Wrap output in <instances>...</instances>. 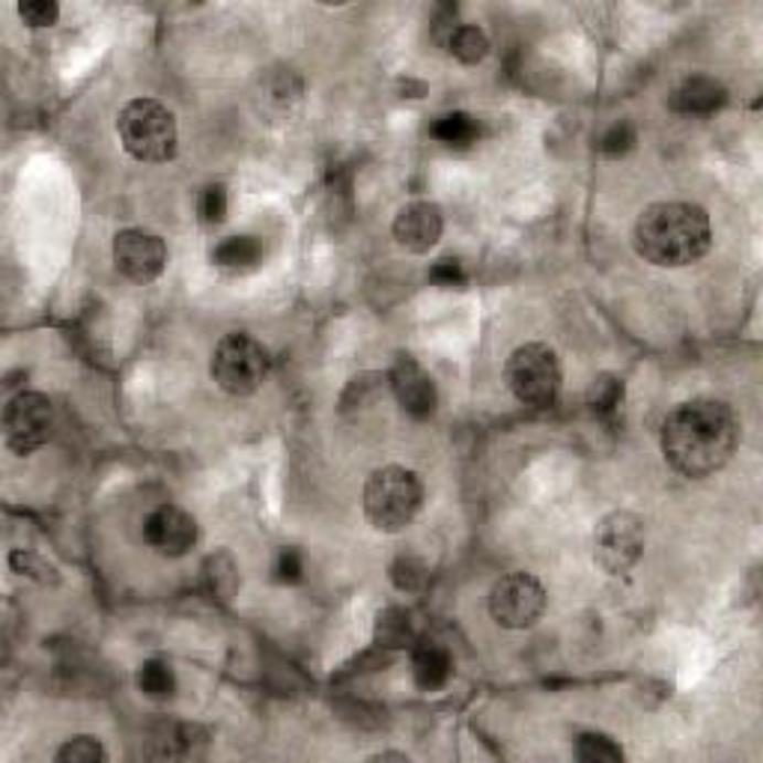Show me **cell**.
Listing matches in <instances>:
<instances>
[{"mask_svg":"<svg viewBox=\"0 0 763 763\" xmlns=\"http://www.w3.org/2000/svg\"><path fill=\"white\" fill-rule=\"evenodd\" d=\"M665 462L689 481L722 472L740 444V421L728 402L695 397L680 402L663 423Z\"/></svg>","mask_w":763,"mask_h":763,"instance_id":"6da1fadb","label":"cell"},{"mask_svg":"<svg viewBox=\"0 0 763 763\" xmlns=\"http://www.w3.org/2000/svg\"><path fill=\"white\" fill-rule=\"evenodd\" d=\"M633 245L642 260L659 269H684L707 257L713 245V224L698 203H651L638 215Z\"/></svg>","mask_w":763,"mask_h":763,"instance_id":"7a4b0ae2","label":"cell"},{"mask_svg":"<svg viewBox=\"0 0 763 763\" xmlns=\"http://www.w3.org/2000/svg\"><path fill=\"white\" fill-rule=\"evenodd\" d=\"M364 516L382 534H400L423 507V483L412 469L382 465L364 483Z\"/></svg>","mask_w":763,"mask_h":763,"instance_id":"3957f363","label":"cell"},{"mask_svg":"<svg viewBox=\"0 0 763 763\" xmlns=\"http://www.w3.org/2000/svg\"><path fill=\"white\" fill-rule=\"evenodd\" d=\"M122 150L143 164H164L180 150V129L168 105L155 99H131L117 114Z\"/></svg>","mask_w":763,"mask_h":763,"instance_id":"277c9868","label":"cell"},{"mask_svg":"<svg viewBox=\"0 0 763 763\" xmlns=\"http://www.w3.org/2000/svg\"><path fill=\"white\" fill-rule=\"evenodd\" d=\"M269 350L245 332L224 334L212 352L209 373L215 385L230 397H251L269 376Z\"/></svg>","mask_w":763,"mask_h":763,"instance_id":"5b68a950","label":"cell"},{"mask_svg":"<svg viewBox=\"0 0 763 763\" xmlns=\"http://www.w3.org/2000/svg\"><path fill=\"white\" fill-rule=\"evenodd\" d=\"M507 388L523 406H552L561 391V362L549 343H523L504 364Z\"/></svg>","mask_w":763,"mask_h":763,"instance_id":"8992f818","label":"cell"},{"mask_svg":"<svg viewBox=\"0 0 763 763\" xmlns=\"http://www.w3.org/2000/svg\"><path fill=\"white\" fill-rule=\"evenodd\" d=\"M644 552V523L633 511L605 513L593 528V561L609 576H623Z\"/></svg>","mask_w":763,"mask_h":763,"instance_id":"52a82bcc","label":"cell"},{"mask_svg":"<svg viewBox=\"0 0 763 763\" xmlns=\"http://www.w3.org/2000/svg\"><path fill=\"white\" fill-rule=\"evenodd\" d=\"M549 605V593L531 572H507L490 591V614L504 630H531Z\"/></svg>","mask_w":763,"mask_h":763,"instance_id":"ba28073f","label":"cell"},{"mask_svg":"<svg viewBox=\"0 0 763 763\" xmlns=\"http://www.w3.org/2000/svg\"><path fill=\"white\" fill-rule=\"evenodd\" d=\"M54 427V409L51 400L40 391L15 394L3 409V439L7 448L19 456H31L49 442Z\"/></svg>","mask_w":763,"mask_h":763,"instance_id":"9c48e42d","label":"cell"},{"mask_svg":"<svg viewBox=\"0 0 763 763\" xmlns=\"http://www.w3.org/2000/svg\"><path fill=\"white\" fill-rule=\"evenodd\" d=\"M114 266L131 283L159 281L168 266V245L159 233L126 227L114 236Z\"/></svg>","mask_w":763,"mask_h":763,"instance_id":"30bf717a","label":"cell"},{"mask_svg":"<svg viewBox=\"0 0 763 763\" xmlns=\"http://www.w3.org/2000/svg\"><path fill=\"white\" fill-rule=\"evenodd\" d=\"M143 540L161 558H182L197 542V523L176 504H161L143 519Z\"/></svg>","mask_w":763,"mask_h":763,"instance_id":"8fae6325","label":"cell"},{"mask_svg":"<svg viewBox=\"0 0 763 763\" xmlns=\"http://www.w3.org/2000/svg\"><path fill=\"white\" fill-rule=\"evenodd\" d=\"M388 385H391L394 400L400 402V409L415 421H427L436 406H439V391L436 382L421 367V362H415L412 355H400L394 362L391 373H388Z\"/></svg>","mask_w":763,"mask_h":763,"instance_id":"7c38bea8","label":"cell"},{"mask_svg":"<svg viewBox=\"0 0 763 763\" xmlns=\"http://www.w3.org/2000/svg\"><path fill=\"white\" fill-rule=\"evenodd\" d=\"M394 239L400 248L409 254H427L432 251L444 233V215L442 206L432 201H412L406 203L397 218L391 224Z\"/></svg>","mask_w":763,"mask_h":763,"instance_id":"4fadbf2b","label":"cell"},{"mask_svg":"<svg viewBox=\"0 0 763 763\" xmlns=\"http://www.w3.org/2000/svg\"><path fill=\"white\" fill-rule=\"evenodd\" d=\"M724 105H728V87L713 75H692L671 96V111L684 117H713Z\"/></svg>","mask_w":763,"mask_h":763,"instance_id":"5bb4252c","label":"cell"},{"mask_svg":"<svg viewBox=\"0 0 763 763\" xmlns=\"http://www.w3.org/2000/svg\"><path fill=\"white\" fill-rule=\"evenodd\" d=\"M152 749L147 754L150 757H180V761H194L203 757L209 749V733L201 724L189 722H171L161 724L159 733L150 740Z\"/></svg>","mask_w":763,"mask_h":763,"instance_id":"9a60e30c","label":"cell"},{"mask_svg":"<svg viewBox=\"0 0 763 763\" xmlns=\"http://www.w3.org/2000/svg\"><path fill=\"white\" fill-rule=\"evenodd\" d=\"M412 677L415 686L423 692H436L448 686L453 677L451 651L439 642H415L412 644Z\"/></svg>","mask_w":763,"mask_h":763,"instance_id":"2e32d148","label":"cell"},{"mask_svg":"<svg viewBox=\"0 0 763 763\" xmlns=\"http://www.w3.org/2000/svg\"><path fill=\"white\" fill-rule=\"evenodd\" d=\"M373 642L382 651H412L415 626L409 621V612L406 609H397V605H388L376 614V626H373Z\"/></svg>","mask_w":763,"mask_h":763,"instance_id":"e0dca14e","label":"cell"},{"mask_svg":"<svg viewBox=\"0 0 763 763\" xmlns=\"http://www.w3.org/2000/svg\"><path fill=\"white\" fill-rule=\"evenodd\" d=\"M262 245L254 236H227L212 248V262L224 271H248L260 266Z\"/></svg>","mask_w":763,"mask_h":763,"instance_id":"ac0fdd59","label":"cell"},{"mask_svg":"<svg viewBox=\"0 0 763 763\" xmlns=\"http://www.w3.org/2000/svg\"><path fill=\"white\" fill-rule=\"evenodd\" d=\"M203 591L212 600H230L239 588V567L230 552H215L203 563Z\"/></svg>","mask_w":763,"mask_h":763,"instance_id":"d6986e66","label":"cell"},{"mask_svg":"<svg viewBox=\"0 0 763 763\" xmlns=\"http://www.w3.org/2000/svg\"><path fill=\"white\" fill-rule=\"evenodd\" d=\"M444 49H448L451 57L465 63V66H477L490 54V36L477 24H456L451 36H448V42H444Z\"/></svg>","mask_w":763,"mask_h":763,"instance_id":"ffe728a7","label":"cell"},{"mask_svg":"<svg viewBox=\"0 0 763 763\" xmlns=\"http://www.w3.org/2000/svg\"><path fill=\"white\" fill-rule=\"evenodd\" d=\"M432 138L451 150H462V147H472L477 138H481V122L474 120L472 114L465 111H453L444 114L439 120L432 122Z\"/></svg>","mask_w":763,"mask_h":763,"instance_id":"44dd1931","label":"cell"},{"mask_svg":"<svg viewBox=\"0 0 763 763\" xmlns=\"http://www.w3.org/2000/svg\"><path fill=\"white\" fill-rule=\"evenodd\" d=\"M138 689L152 701H168L176 695V674L164 659H147L138 668Z\"/></svg>","mask_w":763,"mask_h":763,"instance_id":"7402d4cb","label":"cell"},{"mask_svg":"<svg viewBox=\"0 0 763 763\" xmlns=\"http://www.w3.org/2000/svg\"><path fill=\"white\" fill-rule=\"evenodd\" d=\"M54 761L57 763H101V761H108V752H105V745H101L99 737H93V733H78V737H69V740L54 752Z\"/></svg>","mask_w":763,"mask_h":763,"instance_id":"603a6c76","label":"cell"},{"mask_svg":"<svg viewBox=\"0 0 763 763\" xmlns=\"http://www.w3.org/2000/svg\"><path fill=\"white\" fill-rule=\"evenodd\" d=\"M623 402V379L614 373H600L591 385V409L600 418H614Z\"/></svg>","mask_w":763,"mask_h":763,"instance_id":"cb8c5ba5","label":"cell"},{"mask_svg":"<svg viewBox=\"0 0 763 763\" xmlns=\"http://www.w3.org/2000/svg\"><path fill=\"white\" fill-rule=\"evenodd\" d=\"M10 567H12V572L28 576V579H33V582L61 584V572H57V567L45 561L42 555L31 552V549H12Z\"/></svg>","mask_w":763,"mask_h":763,"instance_id":"d4e9b609","label":"cell"},{"mask_svg":"<svg viewBox=\"0 0 763 763\" xmlns=\"http://www.w3.org/2000/svg\"><path fill=\"white\" fill-rule=\"evenodd\" d=\"M576 757L584 763H621L623 749L605 733H582L576 740Z\"/></svg>","mask_w":763,"mask_h":763,"instance_id":"484cf974","label":"cell"},{"mask_svg":"<svg viewBox=\"0 0 763 763\" xmlns=\"http://www.w3.org/2000/svg\"><path fill=\"white\" fill-rule=\"evenodd\" d=\"M635 143H638V131H635L633 122L617 120L600 135V143H597V147H600V152H603L605 159H623L626 152L635 150Z\"/></svg>","mask_w":763,"mask_h":763,"instance_id":"4316f807","label":"cell"},{"mask_svg":"<svg viewBox=\"0 0 763 763\" xmlns=\"http://www.w3.org/2000/svg\"><path fill=\"white\" fill-rule=\"evenodd\" d=\"M227 209H230V197H227V189L222 182L215 185H206L197 197V218L206 227H218V224L227 222Z\"/></svg>","mask_w":763,"mask_h":763,"instance_id":"83f0119b","label":"cell"},{"mask_svg":"<svg viewBox=\"0 0 763 763\" xmlns=\"http://www.w3.org/2000/svg\"><path fill=\"white\" fill-rule=\"evenodd\" d=\"M391 582L397 584V591H421L423 582H427V567H423L421 558L400 555V558L391 563Z\"/></svg>","mask_w":763,"mask_h":763,"instance_id":"f1b7e54d","label":"cell"},{"mask_svg":"<svg viewBox=\"0 0 763 763\" xmlns=\"http://www.w3.org/2000/svg\"><path fill=\"white\" fill-rule=\"evenodd\" d=\"M19 15L28 28L40 31V28H54V24H57L61 7H57L54 0H28V3H21L19 7Z\"/></svg>","mask_w":763,"mask_h":763,"instance_id":"f546056e","label":"cell"},{"mask_svg":"<svg viewBox=\"0 0 763 763\" xmlns=\"http://www.w3.org/2000/svg\"><path fill=\"white\" fill-rule=\"evenodd\" d=\"M271 572H275V582L299 584L304 579L302 552H299L295 546H287V549H281V552H278V558H275V567H271Z\"/></svg>","mask_w":763,"mask_h":763,"instance_id":"4dcf8cb0","label":"cell"},{"mask_svg":"<svg viewBox=\"0 0 763 763\" xmlns=\"http://www.w3.org/2000/svg\"><path fill=\"white\" fill-rule=\"evenodd\" d=\"M427 278H430V283H436V287H442V290H462V287L469 283V275L462 269V262L451 260V257L432 262Z\"/></svg>","mask_w":763,"mask_h":763,"instance_id":"1f68e13d","label":"cell"},{"mask_svg":"<svg viewBox=\"0 0 763 763\" xmlns=\"http://www.w3.org/2000/svg\"><path fill=\"white\" fill-rule=\"evenodd\" d=\"M370 761H402V763H409V754H402V752H379V754H373Z\"/></svg>","mask_w":763,"mask_h":763,"instance_id":"d6a6232c","label":"cell"}]
</instances>
